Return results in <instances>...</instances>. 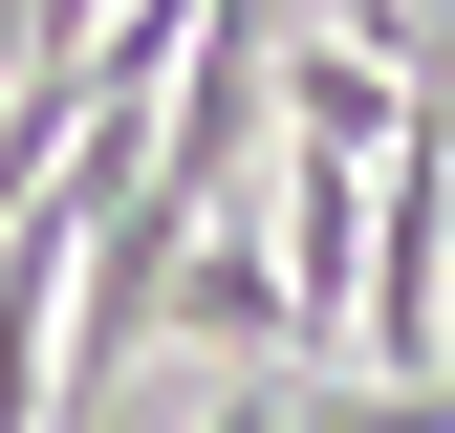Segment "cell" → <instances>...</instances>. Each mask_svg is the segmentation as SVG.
<instances>
[{
    "label": "cell",
    "mask_w": 455,
    "mask_h": 433,
    "mask_svg": "<svg viewBox=\"0 0 455 433\" xmlns=\"http://www.w3.org/2000/svg\"><path fill=\"white\" fill-rule=\"evenodd\" d=\"M304 433H455V390H304Z\"/></svg>",
    "instance_id": "6da1fadb"
},
{
    "label": "cell",
    "mask_w": 455,
    "mask_h": 433,
    "mask_svg": "<svg viewBox=\"0 0 455 433\" xmlns=\"http://www.w3.org/2000/svg\"><path fill=\"white\" fill-rule=\"evenodd\" d=\"M347 43H369V66H455V43L412 22V0H347Z\"/></svg>",
    "instance_id": "7a4b0ae2"
}]
</instances>
